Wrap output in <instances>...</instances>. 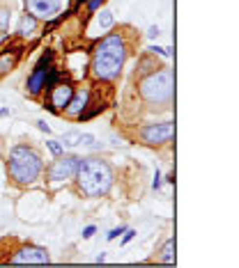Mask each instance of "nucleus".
Returning <instances> with one entry per match:
<instances>
[{
    "mask_svg": "<svg viewBox=\"0 0 239 268\" xmlns=\"http://www.w3.org/2000/svg\"><path fill=\"white\" fill-rule=\"evenodd\" d=\"M124 58H127L124 39L120 37V35H108V37H104L95 46V53H92V71H95V76H97L99 81H113L122 71Z\"/></svg>",
    "mask_w": 239,
    "mask_h": 268,
    "instance_id": "nucleus-1",
    "label": "nucleus"
},
{
    "mask_svg": "<svg viewBox=\"0 0 239 268\" xmlns=\"http://www.w3.org/2000/svg\"><path fill=\"white\" fill-rule=\"evenodd\" d=\"M74 177L78 181L81 193L88 197H101L113 186V172L101 158H81Z\"/></svg>",
    "mask_w": 239,
    "mask_h": 268,
    "instance_id": "nucleus-2",
    "label": "nucleus"
},
{
    "mask_svg": "<svg viewBox=\"0 0 239 268\" xmlns=\"http://www.w3.org/2000/svg\"><path fill=\"white\" fill-rule=\"evenodd\" d=\"M42 167H44L42 156L35 149L19 144L9 151V177L16 184H32L42 174Z\"/></svg>",
    "mask_w": 239,
    "mask_h": 268,
    "instance_id": "nucleus-3",
    "label": "nucleus"
},
{
    "mask_svg": "<svg viewBox=\"0 0 239 268\" xmlns=\"http://www.w3.org/2000/svg\"><path fill=\"white\" fill-rule=\"evenodd\" d=\"M141 94L149 103H168L172 99V71L159 69L141 81Z\"/></svg>",
    "mask_w": 239,
    "mask_h": 268,
    "instance_id": "nucleus-4",
    "label": "nucleus"
},
{
    "mask_svg": "<svg viewBox=\"0 0 239 268\" xmlns=\"http://www.w3.org/2000/svg\"><path fill=\"white\" fill-rule=\"evenodd\" d=\"M78 156H62L60 154L58 161L51 165L48 170V179L51 181H67V179H74L76 170H78Z\"/></svg>",
    "mask_w": 239,
    "mask_h": 268,
    "instance_id": "nucleus-5",
    "label": "nucleus"
},
{
    "mask_svg": "<svg viewBox=\"0 0 239 268\" xmlns=\"http://www.w3.org/2000/svg\"><path fill=\"white\" fill-rule=\"evenodd\" d=\"M143 142L147 144H164V142H170L172 138V124L170 122H164V124H149L141 131Z\"/></svg>",
    "mask_w": 239,
    "mask_h": 268,
    "instance_id": "nucleus-6",
    "label": "nucleus"
},
{
    "mask_svg": "<svg viewBox=\"0 0 239 268\" xmlns=\"http://www.w3.org/2000/svg\"><path fill=\"white\" fill-rule=\"evenodd\" d=\"M25 7L32 16L39 19H53L55 14H60L62 2L60 0H25Z\"/></svg>",
    "mask_w": 239,
    "mask_h": 268,
    "instance_id": "nucleus-7",
    "label": "nucleus"
},
{
    "mask_svg": "<svg viewBox=\"0 0 239 268\" xmlns=\"http://www.w3.org/2000/svg\"><path fill=\"white\" fill-rule=\"evenodd\" d=\"M12 264H48V252L44 247L25 246L12 257Z\"/></svg>",
    "mask_w": 239,
    "mask_h": 268,
    "instance_id": "nucleus-8",
    "label": "nucleus"
},
{
    "mask_svg": "<svg viewBox=\"0 0 239 268\" xmlns=\"http://www.w3.org/2000/svg\"><path fill=\"white\" fill-rule=\"evenodd\" d=\"M48 62H51V53H46L44 58H42V62L35 67L32 76L28 78V89L32 92V94H37V92H42V89H44L46 76H48V71H51V69H48Z\"/></svg>",
    "mask_w": 239,
    "mask_h": 268,
    "instance_id": "nucleus-9",
    "label": "nucleus"
},
{
    "mask_svg": "<svg viewBox=\"0 0 239 268\" xmlns=\"http://www.w3.org/2000/svg\"><path fill=\"white\" fill-rule=\"evenodd\" d=\"M72 97H74V87H72L69 82H60V85L51 87V105H53V110H65Z\"/></svg>",
    "mask_w": 239,
    "mask_h": 268,
    "instance_id": "nucleus-10",
    "label": "nucleus"
},
{
    "mask_svg": "<svg viewBox=\"0 0 239 268\" xmlns=\"http://www.w3.org/2000/svg\"><path fill=\"white\" fill-rule=\"evenodd\" d=\"M62 142L67 147H76V144H92L95 142V135L92 133H81V131H69V133L62 135Z\"/></svg>",
    "mask_w": 239,
    "mask_h": 268,
    "instance_id": "nucleus-11",
    "label": "nucleus"
},
{
    "mask_svg": "<svg viewBox=\"0 0 239 268\" xmlns=\"http://www.w3.org/2000/svg\"><path fill=\"white\" fill-rule=\"evenodd\" d=\"M85 105H88V92L81 89V92H76V97L69 99L67 112H69V115H81V112L85 110Z\"/></svg>",
    "mask_w": 239,
    "mask_h": 268,
    "instance_id": "nucleus-12",
    "label": "nucleus"
},
{
    "mask_svg": "<svg viewBox=\"0 0 239 268\" xmlns=\"http://www.w3.org/2000/svg\"><path fill=\"white\" fill-rule=\"evenodd\" d=\"M19 55H21L19 48H16L14 53H0V74L12 71V69L16 67V62H19Z\"/></svg>",
    "mask_w": 239,
    "mask_h": 268,
    "instance_id": "nucleus-13",
    "label": "nucleus"
},
{
    "mask_svg": "<svg viewBox=\"0 0 239 268\" xmlns=\"http://www.w3.org/2000/svg\"><path fill=\"white\" fill-rule=\"evenodd\" d=\"M35 28H37V19L32 14H25L21 21H19V35H23V37H28Z\"/></svg>",
    "mask_w": 239,
    "mask_h": 268,
    "instance_id": "nucleus-14",
    "label": "nucleus"
},
{
    "mask_svg": "<svg viewBox=\"0 0 239 268\" xmlns=\"http://www.w3.org/2000/svg\"><path fill=\"white\" fill-rule=\"evenodd\" d=\"M161 261H166V264H172L175 261V241H166L164 250H161Z\"/></svg>",
    "mask_w": 239,
    "mask_h": 268,
    "instance_id": "nucleus-15",
    "label": "nucleus"
},
{
    "mask_svg": "<svg viewBox=\"0 0 239 268\" xmlns=\"http://www.w3.org/2000/svg\"><path fill=\"white\" fill-rule=\"evenodd\" d=\"M7 28H9V12L0 9V32H7Z\"/></svg>",
    "mask_w": 239,
    "mask_h": 268,
    "instance_id": "nucleus-16",
    "label": "nucleus"
},
{
    "mask_svg": "<svg viewBox=\"0 0 239 268\" xmlns=\"http://www.w3.org/2000/svg\"><path fill=\"white\" fill-rule=\"evenodd\" d=\"M99 23H101V28H111V25H113V14L108 12V9H104V12H101V16H99Z\"/></svg>",
    "mask_w": 239,
    "mask_h": 268,
    "instance_id": "nucleus-17",
    "label": "nucleus"
},
{
    "mask_svg": "<svg viewBox=\"0 0 239 268\" xmlns=\"http://www.w3.org/2000/svg\"><path fill=\"white\" fill-rule=\"evenodd\" d=\"M46 144H48V149H51V151L55 154V156H60V154H62V144H60L58 140H48Z\"/></svg>",
    "mask_w": 239,
    "mask_h": 268,
    "instance_id": "nucleus-18",
    "label": "nucleus"
},
{
    "mask_svg": "<svg viewBox=\"0 0 239 268\" xmlns=\"http://www.w3.org/2000/svg\"><path fill=\"white\" fill-rule=\"evenodd\" d=\"M122 231H124V227H118V229H113V231H111V234H108V236H106V238H108V241H115V238H118L120 234H122Z\"/></svg>",
    "mask_w": 239,
    "mask_h": 268,
    "instance_id": "nucleus-19",
    "label": "nucleus"
},
{
    "mask_svg": "<svg viewBox=\"0 0 239 268\" xmlns=\"http://www.w3.org/2000/svg\"><path fill=\"white\" fill-rule=\"evenodd\" d=\"M95 231H97V227H92V225H90V227H85V229H83V238H92V234H95Z\"/></svg>",
    "mask_w": 239,
    "mask_h": 268,
    "instance_id": "nucleus-20",
    "label": "nucleus"
},
{
    "mask_svg": "<svg viewBox=\"0 0 239 268\" xmlns=\"http://www.w3.org/2000/svg\"><path fill=\"white\" fill-rule=\"evenodd\" d=\"M101 2H104V0H88V9H90V12H95Z\"/></svg>",
    "mask_w": 239,
    "mask_h": 268,
    "instance_id": "nucleus-21",
    "label": "nucleus"
},
{
    "mask_svg": "<svg viewBox=\"0 0 239 268\" xmlns=\"http://www.w3.org/2000/svg\"><path fill=\"white\" fill-rule=\"evenodd\" d=\"M147 37H149V39H154V37H159V28H157V25H152V28H149V30H147Z\"/></svg>",
    "mask_w": 239,
    "mask_h": 268,
    "instance_id": "nucleus-22",
    "label": "nucleus"
},
{
    "mask_svg": "<svg viewBox=\"0 0 239 268\" xmlns=\"http://www.w3.org/2000/svg\"><path fill=\"white\" fill-rule=\"evenodd\" d=\"M37 128H39V131H44V133H51V128L46 126V122H42V119L37 122Z\"/></svg>",
    "mask_w": 239,
    "mask_h": 268,
    "instance_id": "nucleus-23",
    "label": "nucleus"
},
{
    "mask_svg": "<svg viewBox=\"0 0 239 268\" xmlns=\"http://www.w3.org/2000/svg\"><path fill=\"white\" fill-rule=\"evenodd\" d=\"M134 236H136V231H134V229H129L127 234H124V238H122V243H129V241H131Z\"/></svg>",
    "mask_w": 239,
    "mask_h": 268,
    "instance_id": "nucleus-24",
    "label": "nucleus"
},
{
    "mask_svg": "<svg viewBox=\"0 0 239 268\" xmlns=\"http://www.w3.org/2000/svg\"><path fill=\"white\" fill-rule=\"evenodd\" d=\"M152 186H154V190H159V188H161V174H154V184H152Z\"/></svg>",
    "mask_w": 239,
    "mask_h": 268,
    "instance_id": "nucleus-25",
    "label": "nucleus"
}]
</instances>
